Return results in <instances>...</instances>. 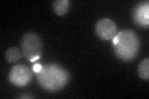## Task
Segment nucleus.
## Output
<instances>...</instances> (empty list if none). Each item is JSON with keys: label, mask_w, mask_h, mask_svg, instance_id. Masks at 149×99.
Here are the masks:
<instances>
[{"label": "nucleus", "mask_w": 149, "mask_h": 99, "mask_svg": "<svg viewBox=\"0 0 149 99\" xmlns=\"http://www.w3.org/2000/svg\"><path fill=\"white\" fill-rule=\"evenodd\" d=\"M19 98H30V99H34L35 97L32 96V94H29V93H24V94H20Z\"/></svg>", "instance_id": "obj_11"}, {"label": "nucleus", "mask_w": 149, "mask_h": 99, "mask_svg": "<svg viewBox=\"0 0 149 99\" xmlns=\"http://www.w3.org/2000/svg\"><path fill=\"white\" fill-rule=\"evenodd\" d=\"M132 21L141 27L149 25V1H139L132 10Z\"/></svg>", "instance_id": "obj_6"}, {"label": "nucleus", "mask_w": 149, "mask_h": 99, "mask_svg": "<svg viewBox=\"0 0 149 99\" xmlns=\"http://www.w3.org/2000/svg\"><path fill=\"white\" fill-rule=\"evenodd\" d=\"M41 68H42V64H40V63H35L34 64V67H32V71H34L35 73H39Z\"/></svg>", "instance_id": "obj_10"}, {"label": "nucleus", "mask_w": 149, "mask_h": 99, "mask_svg": "<svg viewBox=\"0 0 149 99\" xmlns=\"http://www.w3.org/2000/svg\"><path fill=\"white\" fill-rule=\"evenodd\" d=\"M52 9L57 15H65L70 9V1L68 0H55L52 3Z\"/></svg>", "instance_id": "obj_7"}, {"label": "nucleus", "mask_w": 149, "mask_h": 99, "mask_svg": "<svg viewBox=\"0 0 149 99\" xmlns=\"http://www.w3.org/2000/svg\"><path fill=\"white\" fill-rule=\"evenodd\" d=\"M138 74L144 81L149 79V58H144L138 66Z\"/></svg>", "instance_id": "obj_9"}, {"label": "nucleus", "mask_w": 149, "mask_h": 99, "mask_svg": "<svg viewBox=\"0 0 149 99\" xmlns=\"http://www.w3.org/2000/svg\"><path fill=\"white\" fill-rule=\"evenodd\" d=\"M95 31L96 35L103 41H108V40H113V37L117 35V25L114 24V21H112L111 19H100L96 22L95 26Z\"/></svg>", "instance_id": "obj_5"}, {"label": "nucleus", "mask_w": 149, "mask_h": 99, "mask_svg": "<svg viewBox=\"0 0 149 99\" xmlns=\"http://www.w3.org/2000/svg\"><path fill=\"white\" fill-rule=\"evenodd\" d=\"M21 50L22 56L26 60L35 62V61L40 60L44 55L42 40L35 32H27L21 39Z\"/></svg>", "instance_id": "obj_3"}, {"label": "nucleus", "mask_w": 149, "mask_h": 99, "mask_svg": "<svg viewBox=\"0 0 149 99\" xmlns=\"http://www.w3.org/2000/svg\"><path fill=\"white\" fill-rule=\"evenodd\" d=\"M39 84L47 92H57L66 86L70 81V73L66 68L57 63H49L42 66L39 73H36Z\"/></svg>", "instance_id": "obj_1"}, {"label": "nucleus", "mask_w": 149, "mask_h": 99, "mask_svg": "<svg viewBox=\"0 0 149 99\" xmlns=\"http://www.w3.org/2000/svg\"><path fill=\"white\" fill-rule=\"evenodd\" d=\"M116 56L123 62H130L134 60L141 50V40L132 30L118 31L112 40Z\"/></svg>", "instance_id": "obj_2"}, {"label": "nucleus", "mask_w": 149, "mask_h": 99, "mask_svg": "<svg viewBox=\"0 0 149 99\" xmlns=\"http://www.w3.org/2000/svg\"><path fill=\"white\" fill-rule=\"evenodd\" d=\"M21 57H22V52L19 48H16V47H10L5 52V58L8 62H10V63L17 62Z\"/></svg>", "instance_id": "obj_8"}, {"label": "nucleus", "mask_w": 149, "mask_h": 99, "mask_svg": "<svg viewBox=\"0 0 149 99\" xmlns=\"http://www.w3.org/2000/svg\"><path fill=\"white\" fill-rule=\"evenodd\" d=\"M34 71L25 64H16L9 72V81L16 87H25L32 81Z\"/></svg>", "instance_id": "obj_4"}]
</instances>
